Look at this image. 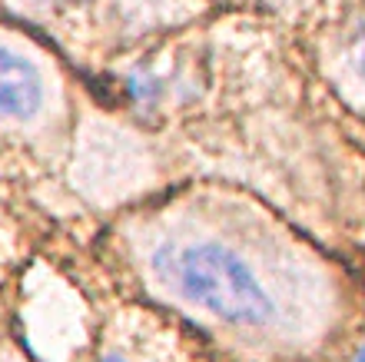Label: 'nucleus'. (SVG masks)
Listing matches in <instances>:
<instances>
[{"mask_svg":"<svg viewBox=\"0 0 365 362\" xmlns=\"http://www.w3.org/2000/svg\"><path fill=\"white\" fill-rule=\"evenodd\" d=\"M150 269L173 299L202 309L226 326L262 329L279 323V299L269 283L226 243H163L150 256Z\"/></svg>","mask_w":365,"mask_h":362,"instance_id":"obj_1","label":"nucleus"},{"mask_svg":"<svg viewBox=\"0 0 365 362\" xmlns=\"http://www.w3.org/2000/svg\"><path fill=\"white\" fill-rule=\"evenodd\" d=\"M43 104V80L37 67L0 44V116L27 120Z\"/></svg>","mask_w":365,"mask_h":362,"instance_id":"obj_2","label":"nucleus"},{"mask_svg":"<svg viewBox=\"0 0 365 362\" xmlns=\"http://www.w3.org/2000/svg\"><path fill=\"white\" fill-rule=\"evenodd\" d=\"M352 64L365 76V20L356 27V34H352Z\"/></svg>","mask_w":365,"mask_h":362,"instance_id":"obj_3","label":"nucleus"},{"mask_svg":"<svg viewBox=\"0 0 365 362\" xmlns=\"http://www.w3.org/2000/svg\"><path fill=\"white\" fill-rule=\"evenodd\" d=\"M96 362H126V359H123V356H116V353H106V356H100Z\"/></svg>","mask_w":365,"mask_h":362,"instance_id":"obj_4","label":"nucleus"},{"mask_svg":"<svg viewBox=\"0 0 365 362\" xmlns=\"http://www.w3.org/2000/svg\"><path fill=\"white\" fill-rule=\"evenodd\" d=\"M356 362H365V346H362V353H359V359Z\"/></svg>","mask_w":365,"mask_h":362,"instance_id":"obj_5","label":"nucleus"},{"mask_svg":"<svg viewBox=\"0 0 365 362\" xmlns=\"http://www.w3.org/2000/svg\"><path fill=\"white\" fill-rule=\"evenodd\" d=\"M0 362H10V359H4V356H0Z\"/></svg>","mask_w":365,"mask_h":362,"instance_id":"obj_6","label":"nucleus"}]
</instances>
